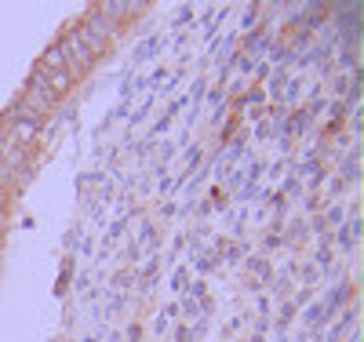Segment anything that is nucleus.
I'll list each match as a JSON object with an SVG mask.
<instances>
[{
  "label": "nucleus",
  "mask_w": 364,
  "mask_h": 342,
  "mask_svg": "<svg viewBox=\"0 0 364 342\" xmlns=\"http://www.w3.org/2000/svg\"><path fill=\"white\" fill-rule=\"evenodd\" d=\"M48 70H70V62H66V55H63V48H58V44H51V48L44 51L41 73H48Z\"/></svg>",
  "instance_id": "39448f33"
},
{
  "label": "nucleus",
  "mask_w": 364,
  "mask_h": 342,
  "mask_svg": "<svg viewBox=\"0 0 364 342\" xmlns=\"http://www.w3.org/2000/svg\"><path fill=\"white\" fill-rule=\"evenodd\" d=\"M58 48H63V55H66V62H70V70H87L91 62H95V55H91V51H87V44H84L80 26H77V29H70L66 41L58 44Z\"/></svg>",
  "instance_id": "f03ea898"
},
{
  "label": "nucleus",
  "mask_w": 364,
  "mask_h": 342,
  "mask_svg": "<svg viewBox=\"0 0 364 342\" xmlns=\"http://www.w3.org/2000/svg\"><path fill=\"white\" fill-rule=\"evenodd\" d=\"M8 204V190H4V186H0V208H4Z\"/></svg>",
  "instance_id": "6e6552de"
},
{
  "label": "nucleus",
  "mask_w": 364,
  "mask_h": 342,
  "mask_svg": "<svg viewBox=\"0 0 364 342\" xmlns=\"http://www.w3.org/2000/svg\"><path fill=\"white\" fill-rule=\"evenodd\" d=\"M99 11L106 18H120V15H128V4H99Z\"/></svg>",
  "instance_id": "423d86ee"
},
{
  "label": "nucleus",
  "mask_w": 364,
  "mask_h": 342,
  "mask_svg": "<svg viewBox=\"0 0 364 342\" xmlns=\"http://www.w3.org/2000/svg\"><path fill=\"white\" fill-rule=\"evenodd\" d=\"M29 113H37V117H48L55 106H58V95L48 87V80H44V73H33L29 77V84H26V95L18 99Z\"/></svg>",
  "instance_id": "f257e3e1"
},
{
  "label": "nucleus",
  "mask_w": 364,
  "mask_h": 342,
  "mask_svg": "<svg viewBox=\"0 0 364 342\" xmlns=\"http://www.w3.org/2000/svg\"><path fill=\"white\" fill-rule=\"evenodd\" d=\"M11 149H15V142H11V135H8L4 128H0V161H4V157H8V153H11Z\"/></svg>",
  "instance_id": "0eeeda50"
},
{
  "label": "nucleus",
  "mask_w": 364,
  "mask_h": 342,
  "mask_svg": "<svg viewBox=\"0 0 364 342\" xmlns=\"http://www.w3.org/2000/svg\"><path fill=\"white\" fill-rule=\"evenodd\" d=\"M80 26H84V29H87V33H91V37H95V41H99V44H106V41L113 37V22H109V18H106V15H102L99 8H95V11H91V15H87V18H84Z\"/></svg>",
  "instance_id": "7ed1b4c3"
},
{
  "label": "nucleus",
  "mask_w": 364,
  "mask_h": 342,
  "mask_svg": "<svg viewBox=\"0 0 364 342\" xmlns=\"http://www.w3.org/2000/svg\"><path fill=\"white\" fill-rule=\"evenodd\" d=\"M44 80H48V87L55 91V95H63V91L73 87V70H48Z\"/></svg>",
  "instance_id": "20e7f679"
}]
</instances>
